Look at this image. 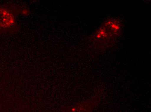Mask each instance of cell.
<instances>
[{
	"mask_svg": "<svg viewBox=\"0 0 151 112\" xmlns=\"http://www.w3.org/2000/svg\"><path fill=\"white\" fill-rule=\"evenodd\" d=\"M17 8L12 4H0V34L11 33L17 30Z\"/></svg>",
	"mask_w": 151,
	"mask_h": 112,
	"instance_id": "6da1fadb",
	"label": "cell"
},
{
	"mask_svg": "<svg viewBox=\"0 0 151 112\" xmlns=\"http://www.w3.org/2000/svg\"><path fill=\"white\" fill-rule=\"evenodd\" d=\"M121 31V24L116 19H110L106 21L96 32L95 41L102 44H109L119 35Z\"/></svg>",
	"mask_w": 151,
	"mask_h": 112,
	"instance_id": "7a4b0ae2",
	"label": "cell"
}]
</instances>
